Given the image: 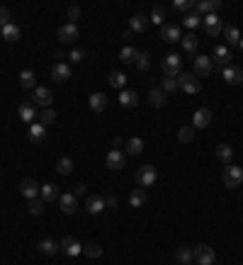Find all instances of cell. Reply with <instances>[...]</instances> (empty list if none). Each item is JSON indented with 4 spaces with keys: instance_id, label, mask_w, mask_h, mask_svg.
<instances>
[{
    "instance_id": "cell-28",
    "label": "cell",
    "mask_w": 243,
    "mask_h": 265,
    "mask_svg": "<svg viewBox=\"0 0 243 265\" xmlns=\"http://www.w3.org/2000/svg\"><path fill=\"white\" fill-rule=\"evenodd\" d=\"M0 37H3L5 42H20V37H22V32H20V27L17 25H8V27H3L0 30Z\"/></svg>"
},
{
    "instance_id": "cell-2",
    "label": "cell",
    "mask_w": 243,
    "mask_h": 265,
    "mask_svg": "<svg viewBox=\"0 0 243 265\" xmlns=\"http://www.w3.org/2000/svg\"><path fill=\"white\" fill-rule=\"evenodd\" d=\"M192 260H194L197 265H214V263H216V253H214L211 246L199 243V246H194V250H192Z\"/></svg>"
},
{
    "instance_id": "cell-6",
    "label": "cell",
    "mask_w": 243,
    "mask_h": 265,
    "mask_svg": "<svg viewBox=\"0 0 243 265\" xmlns=\"http://www.w3.org/2000/svg\"><path fill=\"white\" fill-rule=\"evenodd\" d=\"M202 27H204V32H207L209 37L224 34V22L219 20V15H207V17L202 20Z\"/></svg>"
},
{
    "instance_id": "cell-52",
    "label": "cell",
    "mask_w": 243,
    "mask_h": 265,
    "mask_svg": "<svg viewBox=\"0 0 243 265\" xmlns=\"http://www.w3.org/2000/svg\"><path fill=\"white\" fill-rule=\"evenodd\" d=\"M54 59H56V64H66V61H64V59H66V51H64V49L54 51Z\"/></svg>"
},
{
    "instance_id": "cell-21",
    "label": "cell",
    "mask_w": 243,
    "mask_h": 265,
    "mask_svg": "<svg viewBox=\"0 0 243 265\" xmlns=\"http://www.w3.org/2000/svg\"><path fill=\"white\" fill-rule=\"evenodd\" d=\"M119 105L124 110H134L139 105V95L134 90H119Z\"/></svg>"
},
{
    "instance_id": "cell-5",
    "label": "cell",
    "mask_w": 243,
    "mask_h": 265,
    "mask_svg": "<svg viewBox=\"0 0 243 265\" xmlns=\"http://www.w3.org/2000/svg\"><path fill=\"white\" fill-rule=\"evenodd\" d=\"M156 180H158V173H156L153 166H141V168L136 170V182H139V187H151Z\"/></svg>"
},
{
    "instance_id": "cell-47",
    "label": "cell",
    "mask_w": 243,
    "mask_h": 265,
    "mask_svg": "<svg viewBox=\"0 0 243 265\" xmlns=\"http://www.w3.org/2000/svg\"><path fill=\"white\" fill-rule=\"evenodd\" d=\"M66 17H68V25H76V22L81 20V8H78V5H71L68 13H66Z\"/></svg>"
},
{
    "instance_id": "cell-3",
    "label": "cell",
    "mask_w": 243,
    "mask_h": 265,
    "mask_svg": "<svg viewBox=\"0 0 243 265\" xmlns=\"http://www.w3.org/2000/svg\"><path fill=\"white\" fill-rule=\"evenodd\" d=\"M161 71H163L165 78H178L180 71H182V61H180V56H178V54H168V56L163 59V64H161Z\"/></svg>"
},
{
    "instance_id": "cell-4",
    "label": "cell",
    "mask_w": 243,
    "mask_h": 265,
    "mask_svg": "<svg viewBox=\"0 0 243 265\" xmlns=\"http://www.w3.org/2000/svg\"><path fill=\"white\" fill-rule=\"evenodd\" d=\"M178 88L185 90L187 95H194V93L202 90V88H199V78H197L194 73H180V76H178Z\"/></svg>"
},
{
    "instance_id": "cell-9",
    "label": "cell",
    "mask_w": 243,
    "mask_h": 265,
    "mask_svg": "<svg viewBox=\"0 0 243 265\" xmlns=\"http://www.w3.org/2000/svg\"><path fill=\"white\" fill-rule=\"evenodd\" d=\"M59 204H61V212H64V214H76V209H78V197H76L73 192H64V195L59 197Z\"/></svg>"
},
{
    "instance_id": "cell-46",
    "label": "cell",
    "mask_w": 243,
    "mask_h": 265,
    "mask_svg": "<svg viewBox=\"0 0 243 265\" xmlns=\"http://www.w3.org/2000/svg\"><path fill=\"white\" fill-rule=\"evenodd\" d=\"M173 8L180 10V13H187V10H194V3H192V0H175Z\"/></svg>"
},
{
    "instance_id": "cell-12",
    "label": "cell",
    "mask_w": 243,
    "mask_h": 265,
    "mask_svg": "<svg viewBox=\"0 0 243 265\" xmlns=\"http://www.w3.org/2000/svg\"><path fill=\"white\" fill-rule=\"evenodd\" d=\"M161 39H163V42H168V44L180 42V39H182L180 27H178V25H163V27H161Z\"/></svg>"
},
{
    "instance_id": "cell-25",
    "label": "cell",
    "mask_w": 243,
    "mask_h": 265,
    "mask_svg": "<svg viewBox=\"0 0 243 265\" xmlns=\"http://www.w3.org/2000/svg\"><path fill=\"white\" fill-rule=\"evenodd\" d=\"M88 105H90L93 112H102V110H107V95L105 93H93Z\"/></svg>"
},
{
    "instance_id": "cell-43",
    "label": "cell",
    "mask_w": 243,
    "mask_h": 265,
    "mask_svg": "<svg viewBox=\"0 0 243 265\" xmlns=\"http://www.w3.org/2000/svg\"><path fill=\"white\" fill-rule=\"evenodd\" d=\"M199 22H202V20H199V15H194V13H187V15H185V20H182V25H185L187 30H197V27H199Z\"/></svg>"
},
{
    "instance_id": "cell-36",
    "label": "cell",
    "mask_w": 243,
    "mask_h": 265,
    "mask_svg": "<svg viewBox=\"0 0 243 265\" xmlns=\"http://www.w3.org/2000/svg\"><path fill=\"white\" fill-rule=\"evenodd\" d=\"M216 158H219L221 163H226V166H228V163H231V158H233V149H231L228 144H219V146H216Z\"/></svg>"
},
{
    "instance_id": "cell-44",
    "label": "cell",
    "mask_w": 243,
    "mask_h": 265,
    "mask_svg": "<svg viewBox=\"0 0 243 265\" xmlns=\"http://www.w3.org/2000/svg\"><path fill=\"white\" fill-rule=\"evenodd\" d=\"M163 93H178V78H163V85H161Z\"/></svg>"
},
{
    "instance_id": "cell-27",
    "label": "cell",
    "mask_w": 243,
    "mask_h": 265,
    "mask_svg": "<svg viewBox=\"0 0 243 265\" xmlns=\"http://www.w3.org/2000/svg\"><path fill=\"white\" fill-rule=\"evenodd\" d=\"M148 105L156 107V110H161V107L165 105V93H163L161 88H151V90H148Z\"/></svg>"
},
{
    "instance_id": "cell-26",
    "label": "cell",
    "mask_w": 243,
    "mask_h": 265,
    "mask_svg": "<svg viewBox=\"0 0 243 265\" xmlns=\"http://www.w3.org/2000/svg\"><path fill=\"white\" fill-rule=\"evenodd\" d=\"M180 44H182V49H185L190 56H194V51H197V47H199V39H197L192 32H187V34H182Z\"/></svg>"
},
{
    "instance_id": "cell-16",
    "label": "cell",
    "mask_w": 243,
    "mask_h": 265,
    "mask_svg": "<svg viewBox=\"0 0 243 265\" xmlns=\"http://www.w3.org/2000/svg\"><path fill=\"white\" fill-rule=\"evenodd\" d=\"M219 10V3L216 0H199V3H194V15H216Z\"/></svg>"
},
{
    "instance_id": "cell-33",
    "label": "cell",
    "mask_w": 243,
    "mask_h": 265,
    "mask_svg": "<svg viewBox=\"0 0 243 265\" xmlns=\"http://www.w3.org/2000/svg\"><path fill=\"white\" fill-rule=\"evenodd\" d=\"M124 151H127V156H139V153L144 151V141H141L139 136H134V139H129V141L124 144Z\"/></svg>"
},
{
    "instance_id": "cell-34",
    "label": "cell",
    "mask_w": 243,
    "mask_h": 265,
    "mask_svg": "<svg viewBox=\"0 0 243 265\" xmlns=\"http://www.w3.org/2000/svg\"><path fill=\"white\" fill-rule=\"evenodd\" d=\"M146 190L144 187H136V190H131V195H129V204L131 207H144L146 204Z\"/></svg>"
},
{
    "instance_id": "cell-49",
    "label": "cell",
    "mask_w": 243,
    "mask_h": 265,
    "mask_svg": "<svg viewBox=\"0 0 243 265\" xmlns=\"http://www.w3.org/2000/svg\"><path fill=\"white\" fill-rule=\"evenodd\" d=\"M56 122V112L51 110V107H47V110H42V124L47 127V124H54Z\"/></svg>"
},
{
    "instance_id": "cell-42",
    "label": "cell",
    "mask_w": 243,
    "mask_h": 265,
    "mask_svg": "<svg viewBox=\"0 0 243 265\" xmlns=\"http://www.w3.org/2000/svg\"><path fill=\"white\" fill-rule=\"evenodd\" d=\"M175 258H178L182 265H190V263H192V250H190L187 246H180V248L175 250Z\"/></svg>"
},
{
    "instance_id": "cell-14",
    "label": "cell",
    "mask_w": 243,
    "mask_h": 265,
    "mask_svg": "<svg viewBox=\"0 0 243 265\" xmlns=\"http://www.w3.org/2000/svg\"><path fill=\"white\" fill-rule=\"evenodd\" d=\"M209 124H211V112L204 110V107H199V110L192 115V127H194V129H207Z\"/></svg>"
},
{
    "instance_id": "cell-23",
    "label": "cell",
    "mask_w": 243,
    "mask_h": 265,
    "mask_svg": "<svg viewBox=\"0 0 243 265\" xmlns=\"http://www.w3.org/2000/svg\"><path fill=\"white\" fill-rule=\"evenodd\" d=\"M37 250H39L42 255H56V253L61 250V246H59L54 238H42V241L37 243Z\"/></svg>"
},
{
    "instance_id": "cell-51",
    "label": "cell",
    "mask_w": 243,
    "mask_h": 265,
    "mask_svg": "<svg viewBox=\"0 0 243 265\" xmlns=\"http://www.w3.org/2000/svg\"><path fill=\"white\" fill-rule=\"evenodd\" d=\"M8 25H10V10L0 5V30H3V27H8Z\"/></svg>"
},
{
    "instance_id": "cell-41",
    "label": "cell",
    "mask_w": 243,
    "mask_h": 265,
    "mask_svg": "<svg viewBox=\"0 0 243 265\" xmlns=\"http://www.w3.org/2000/svg\"><path fill=\"white\" fill-rule=\"evenodd\" d=\"M56 170H59L61 175H71V173H73V161H71V158H59V161H56Z\"/></svg>"
},
{
    "instance_id": "cell-54",
    "label": "cell",
    "mask_w": 243,
    "mask_h": 265,
    "mask_svg": "<svg viewBox=\"0 0 243 265\" xmlns=\"http://www.w3.org/2000/svg\"><path fill=\"white\" fill-rule=\"evenodd\" d=\"M105 204H107V207H117V197H114V195H107V197H105Z\"/></svg>"
},
{
    "instance_id": "cell-39",
    "label": "cell",
    "mask_w": 243,
    "mask_h": 265,
    "mask_svg": "<svg viewBox=\"0 0 243 265\" xmlns=\"http://www.w3.org/2000/svg\"><path fill=\"white\" fill-rule=\"evenodd\" d=\"M136 68H139L141 73L151 71V56H148L146 51H139V56H136Z\"/></svg>"
},
{
    "instance_id": "cell-31",
    "label": "cell",
    "mask_w": 243,
    "mask_h": 265,
    "mask_svg": "<svg viewBox=\"0 0 243 265\" xmlns=\"http://www.w3.org/2000/svg\"><path fill=\"white\" fill-rule=\"evenodd\" d=\"M39 195H42V199H44V202H56V199L61 197V195H59V187H56L54 182L42 185V192H39Z\"/></svg>"
},
{
    "instance_id": "cell-17",
    "label": "cell",
    "mask_w": 243,
    "mask_h": 265,
    "mask_svg": "<svg viewBox=\"0 0 243 265\" xmlns=\"http://www.w3.org/2000/svg\"><path fill=\"white\" fill-rule=\"evenodd\" d=\"M151 25V20L146 17V15H141V13H136V15H131V20H129V30L134 32V34H141V32H146V27Z\"/></svg>"
},
{
    "instance_id": "cell-40",
    "label": "cell",
    "mask_w": 243,
    "mask_h": 265,
    "mask_svg": "<svg viewBox=\"0 0 243 265\" xmlns=\"http://www.w3.org/2000/svg\"><path fill=\"white\" fill-rule=\"evenodd\" d=\"M194 127H180V132H178V141L180 144H190L192 139H194Z\"/></svg>"
},
{
    "instance_id": "cell-24",
    "label": "cell",
    "mask_w": 243,
    "mask_h": 265,
    "mask_svg": "<svg viewBox=\"0 0 243 265\" xmlns=\"http://www.w3.org/2000/svg\"><path fill=\"white\" fill-rule=\"evenodd\" d=\"M211 61L226 68V66L231 64V51H228V47H216L214 54H211Z\"/></svg>"
},
{
    "instance_id": "cell-32",
    "label": "cell",
    "mask_w": 243,
    "mask_h": 265,
    "mask_svg": "<svg viewBox=\"0 0 243 265\" xmlns=\"http://www.w3.org/2000/svg\"><path fill=\"white\" fill-rule=\"evenodd\" d=\"M224 39L228 47H238L241 44V32L238 27H224Z\"/></svg>"
},
{
    "instance_id": "cell-8",
    "label": "cell",
    "mask_w": 243,
    "mask_h": 265,
    "mask_svg": "<svg viewBox=\"0 0 243 265\" xmlns=\"http://www.w3.org/2000/svg\"><path fill=\"white\" fill-rule=\"evenodd\" d=\"M32 95H34V105H39L42 110L51 107V102H54V95H51V90H49V88H34V90H32Z\"/></svg>"
},
{
    "instance_id": "cell-20",
    "label": "cell",
    "mask_w": 243,
    "mask_h": 265,
    "mask_svg": "<svg viewBox=\"0 0 243 265\" xmlns=\"http://www.w3.org/2000/svg\"><path fill=\"white\" fill-rule=\"evenodd\" d=\"M71 73H73V71H71L68 64H56V66L51 68V78H54L56 83H66V81L71 78Z\"/></svg>"
},
{
    "instance_id": "cell-48",
    "label": "cell",
    "mask_w": 243,
    "mask_h": 265,
    "mask_svg": "<svg viewBox=\"0 0 243 265\" xmlns=\"http://www.w3.org/2000/svg\"><path fill=\"white\" fill-rule=\"evenodd\" d=\"M163 20H165V10H163V5H156L153 8V15H151V22L153 25H161Z\"/></svg>"
},
{
    "instance_id": "cell-18",
    "label": "cell",
    "mask_w": 243,
    "mask_h": 265,
    "mask_svg": "<svg viewBox=\"0 0 243 265\" xmlns=\"http://www.w3.org/2000/svg\"><path fill=\"white\" fill-rule=\"evenodd\" d=\"M194 71H197V73H194L197 78L209 76V73H211V59H209V56H202V54L194 56Z\"/></svg>"
},
{
    "instance_id": "cell-15",
    "label": "cell",
    "mask_w": 243,
    "mask_h": 265,
    "mask_svg": "<svg viewBox=\"0 0 243 265\" xmlns=\"http://www.w3.org/2000/svg\"><path fill=\"white\" fill-rule=\"evenodd\" d=\"M105 163H107V168H110V170H122V168H124V163H127V158H124V153H122V151L112 149V151L107 153Z\"/></svg>"
},
{
    "instance_id": "cell-53",
    "label": "cell",
    "mask_w": 243,
    "mask_h": 265,
    "mask_svg": "<svg viewBox=\"0 0 243 265\" xmlns=\"http://www.w3.org/2000/svg\"><path fill=\"white\" fill-rule=\"evenodd\" d=\"M73 195H76V197H81V195H85V185H83V182H78V185L73 187Z\"/></svg>"
},
{
    "instance_id": "cell-1",
    "label": "cell",
    "mask_w": 243,
    "mask_h": 265,
    "mask_svg": "<svg viewBox=\"0 0 243 265\" xmlns=\"http://www.w3.org/2000/svg\"><path fill=\"white\" fill-rule=\"evenodd\" d=\"M221 180H224V187H228V190L241 187V185H243V168L228 163V166L224 168V173H221Z\"/></svg>"
},
{
    "instance_id": "cell-7",
    "label": "cell",
    "mask_w": 243,
    "mask_h": 265,
    "mask_svg": "<svg viewBox=\"0 0 243 265\" xmlns=\"http://www.w3.org/2000/svg\"><path fill=\"white\" fill-rule=\"evenodd\" d=\"M39 192H42V185H39L34 178H25V180L20 182V195H22L25 199H34V197H39Z\"/></svg>"
},
{
    "instance_id": "cell-38",
    "label": "cell",
    "mask_w": 243,
    "mask_h": 265,
    "mask_svg": "<svg viewBox=\"0 0 243 265\" xmlns=\"http://www.w3.org/2000/svg\"><path fill=\"white\" fill-rule=\"evenodd\" d=\"M136 56H139V51L134 47H122V51H119V59L124 64H136Z\"/></svg>"
},
{
    "instance_id": "cell-22",
    "label": "cell",
    "mask_w": 243,
    "mask_h": 265,
    "mask_svg": "<svg viewBox=\"0 0 243 265\" xmlns=\"http://www.w3.org/2000/svg\"><path fill=\"white\" fill-rule=\"evenodd\" d=\"M59 246H61V250H64V253H68V255H81V253H83V246H81L73 236H66Z\"/></svg>"
},
{
    "instance_id": "cell-29",
    "label": "cell",
    "mask_w": 243,
    "mask_h": 265,
    "mask_svg": "<svg viewBox=\"0 0 243 265\" xmlns=\"http://www.w3.org/2000/svg\"><path fill=\"white\" fill-rule=\"evenodd\" d=\"M20 85H22L25 90H34V88H37V76H34V71L25 68V71L20 73Z\"/></svg>"
},
{
    "instance_id": "cell-45",
    "label": "cell",
    "mask_w": 243,
    "mask_h": 265,
    "mask_svg": "<svg viewBox=\"0 0 243 265\" xmlns=\"http://www.w3.org/2000/svg\"><path fill=\"white\" fill-rule=\"evenodd\" d=\"M44 204H47V202H44L42 197H34V199H30V212H32V214H42V212H44Z\"/></svg>"
},
{
    "instance_id": "cell-13",
    "label": "cell",
    "mask_w": 243,
    "mask_h": 265,
    "mask_svg": "<svg viewBox=\"0 0 243 265\" xmlns=\"http://www.w3.org/2000/svg\"><path fill=\"white\" fill-rule=\"evenodd\" d=\"M221 76H224V81H226L228 85H241V83H243V71H241L238 66H226V68L221 71Z\"/></svg>"
},
{
    "instance_id": "cell-37",
    "label": "cell",
    "mask_w": 243,
    "mask_h": 265,
    "mask_svg": "<svg viewBox=\"0 0 243 265\" xmlns=\"http://www.w3.org/2000/svg\"><path fill=\"white\" fill-rule=\"evenodd\" d=\"M83 255L90 258V260H97V258H102V246L100 243H85L83 246Z\"/></svg>"
},
{
    "instance_id": "cell-50",
    "label": "cell",
    "mask_w": 243,
    "mask_h": 265,
    "mask_svg": "<svg viewBox=\"0 0 243 265\" xmlns=\"http://www.w3.org/2000/svg\"><path fill=\"white\" fill-rule=\"evenodd\" d=\"M68 59H71V64H81L85 59V51L83 49H71L68 51Z\"/></svg>"
},
{
    "instance_id": "cell-30",
    "label": "cell",
    "mask_w": 243,
    "mask_h": 265,
    "mask_svg": "<svg viewBox=\"0 0 243 265\" xmlns=\"http://www.w3.org/2000/svg\"><path fill=\"white\" fill-rule=\"evenodd\" d=\"M17 115H20V119H22V122H27V124H30V122L37 117L34 102H22V105H20V110H17Z\"/></svg>"
},
{
    "instance_id": "cell-35",
    "label": "cell",
    "mask_w": 243,
    "mask_h": 265,
    "mask_svg": "<svg viewBox=\"0 0 243 265\" xmlns=\"http://www.w3.org/2000/svg\"><path fill=\"white\" fill-rule=\"evenodd\" d=\"M107 81H110V85H112V88L124 90V85H127V73H122V71H112Z\"/></svg>"
},
{
    "instance_id": "cell-10",
    "label": "cell",
    "mask_w": 243,
    "mask_h": 265,
    "mask_svg": "<svg viewBox=\"0 0 243 265\" xmlns=\"http://www.w3.org/2000/svg\"><path fill=\"white\" fill-rule=\"evenodd\" d=\"M105 207L107 204H105V197L102 195H88L85 197V212L88 214H100Z\"/></svg>"
},
{
    "instance_id": "cell-55",
    "label": "cell",
    "mask_w": 243,
    "mask_h": 265,
    "mask_svg": "<svg viewBox=\"0 0 243 265\" xmlns=\"http://www.w3.org/2000/svg\"><path fill=\"white\" fill-rule=\"evenodd\" d=\"M238 47H241V51H243V37H241V44H238Z\"/></svg>"
},
{
    "instance_id": "cell-11",
    "label": "cell",
    "mask_w": 243,
    "mask_h": 265,
    "mask_svg": "<svg viewBox=\"0 0 243 265\" xmlns=\"http://www.w3.org/2000/svg\"><path fill=\"white\" fill-rule=\"evenodd\" d=\"M56 37H59L61 44H73V42L78 39V25H64Z\"/></svg>"
},
{
    "instance_id": "cell-19",
    "label": "cell",
    "mask_w": 243,
    "mask_h": 265,
    "mask_svg": "<svg viewBox=\"0 0 243 265\" xmlns=\"http://www.w3.org/2000/svg\"><path fill=\"white\" fill-rule=\"evenodd\" d=\"M27 134H30V141H32L34 146H39V144L47 141V129H44V124H30Z\"/></svg>"
}]
</instances>
